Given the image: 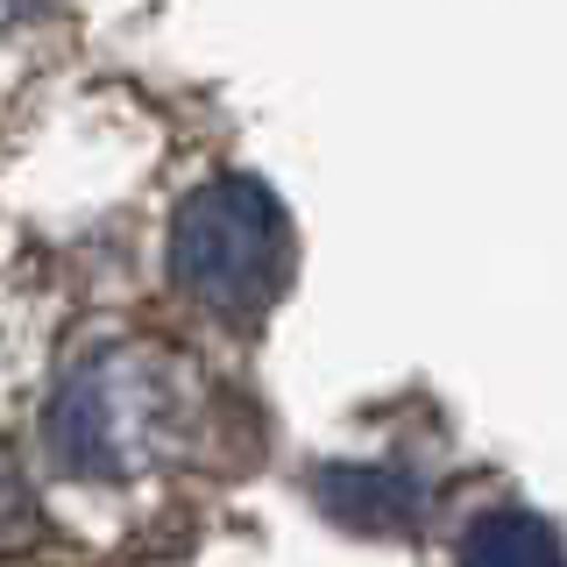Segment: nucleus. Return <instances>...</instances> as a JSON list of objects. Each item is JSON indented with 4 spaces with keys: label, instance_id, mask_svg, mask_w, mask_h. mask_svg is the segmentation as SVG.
Returning a JSON list of instances; mask_svg holds the SVG:
<instances>
[{
    "label": "nucleus",
    "instance_id": "f257e3e1",
    "mask_svg": "<svg viewBox=\"0 0 567 567\" xmlns=\"http://www.w3.org/2000/svg\"><path fill=\"white\" fill-rule=\"evenodd\" d=\"M171 277L213 319H262L291 277V220L256 177H213L177 206Z\"/></svg>",
    "mask_w": 567,
    "mask_h": 567
},
{
    "label": "nucleus",
    "instance_id": "f03ea898",
    "mask_svg": "<svg viewBox=\"0 0 567 567\" xmlns=\"http://www.w3.org/2000/svg\"><path fill=\"white\" fill-rule=\"evenodd\" d=\"M185 425V383L150 348H100L79 362L50 404V447L79 475L150 468Z\"/></svg>",
    "mask_w": 567,
    "mask_h": 567
},
{
    "label": "nucleus",
    "instance_id": "7ed1b4c3",
    "mask_svg": "<svg viewBox=\"0 0 567 567\" xmlns=\"http://www.w3.org/2000/svg\"><path fill=\"white\" fill-rule=\"evenodd\" d=\"M319 511L341 518L354 532H404L425 511V489L412 468H390V461H327L319 468Z\"/></svg>",
    "mask_w": 567,
    "mask_h": 567
},
{
    "label": "nucleus",
    "instance_id": "20e7f679",
    "mask_svg": "<svg viewBox=\"0 0 567 567\" xmlns=\"http://www.w3.org/2000/svg\"><path fill=\"white\" fill-rule=\"evenodd\" d=\"M461 567H567L560 532L525 504H496L468 525L461 539Z\"/></svg>",
    "mask_w": 567,
    "mask_h": 567
},
{
    "label": "nucleus",
    "instance_id": "39448f33",
    "mask_svg": "<svg viewBox=\"0 0 567 567\" xmlns=\"http://www.w3.org/2000/svg\"><path fill=\"white\" fill-rule=\"evenodd\" d=\"M35 532H43V511H35V489L22 483V468H14V461L0 454V554H14V546H29Z\"/></svg>",
    "mask_w": 567,
    "mask_h": 567
},
{
    "label": "nucleus",
    "instance_id": "423d86ee",
    "mask_svg": "<svg viewBox=\"0 0 567 567\" xmlns=\"http://www.w3.org/2000/svg\"><path fill=\"white\" fill-rule=\"evenodd\" d=\"M35 0H0V22H14V14H29Z\"/></svg>",
    "mask_w": 567,
    "mask_h": 567
}]
</instances>
